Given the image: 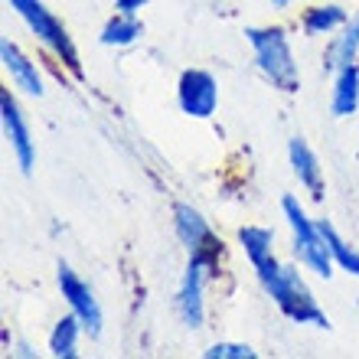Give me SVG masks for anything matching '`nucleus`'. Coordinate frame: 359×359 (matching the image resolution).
Here are the masks:
<instances>
[{
	"label": "nucleus",
	"mask_w": 359,
	"mask_h": 359,
	"mask_svg": "<svg viewBox=\"0 0 359 359\" xmlns=\"http://www.w3.org/2000/svg\"><path fill=\"white\" fill-rule=\"evenodd\" d=\"M320 232H323V238H327V245H330L333 265L343 268V271H350L353 278H359V252L356 248H353L350 242H343V236L327 222V219H320Z\"/></svg>",
	"instance_id": "a211bd4d"
},
{
	"label": "nucleus",
	"mask_w": 359,
	"mask_h": 359,
	"mask_svg": "<svg viewBox=\"0 0 359 359\" xmlns=\"http://www.w3.org/2000/svg\"><path fill=\"white\" fill-rule=\"evenodd\" d=\"M7 4H10V10H17V17L27 23L29 33H33L43 46H46L53 56L62 59L72 76L82 79V62H79L76 43H72V36L66 33V27L56 20V13H53L43 0H7Z\"/></svg>",
	"instance_id": "20e7f679"
},
{
	"label": "nucleus",
	"mask_w": 359,
	"mask_h": 359,
	"mask_svg": "<svg viewBox=\"0 0 359 359\" xmlns=\"http://www.w3.org/2000/svg\"><path fill=\"white\" fill-rule=\"evenodd\" d=\"M287 161H291L294 177L301 180V187L307 189L313 199H323V193H327L323 167H320V161H317V154H313L311 144L304 141V137H291V141H287Z\"/></svg>",
	"instance_id": "9b49d317"
},
{
	"label": "nucleus",
	"mask_w": 359,
	"mask_h": 359,
	"mask_svg": "<svg viewBox=\"0 0 359 359\" xmlns=\"http://www.w3.org/2000/svg\"><path fill=\"white\" fill-rule=\"evenodd\" d=\"M238 242H242V248H245L248 262H252V268L262 265L265 258L274 255V232L265 226H245L238 229Z\"/></svg>",
	"instance_id": "f3484780"
},
{
	"label": "nucleus",
	"mask_w": 359,
	"mask_h": 359,
	"mask_svg": "<svg viewBox=\"0 0 359 359\" xmlns=\"http://www.w3.org/2000/svg\"><path fill=\"white\" fill-rule=\"evenodd\" d=\"M173 226H177L180 242L189 248V255H212L222 258V238L212 232L203 212L193 209L189 203H177L173 206Z\"/></svg>",
	"instance_id": "1a4fd4ad"
},
{
	"label": "nucleus",
	"mask_w": 359,
	"mask_h": 359,
	"mask_svg": "<svg viewBox=\"0 0 359 359\" xmlns=\"http://www.w3.org/2000/svg\"><path fill=\"white\" fill-rule=\"evenodd\" d=\"M206 359H258V353L248 343H212L209 350H203Z\"/></svg>",
	"instance_id": "6ab92c4d"
},
{
	"label": "nucleus",
	"mask_w": 359,
	"mask_h": 359,
	"mask_svg": "<svg viewBox=\"0 0 359 359\" xmlns=\"http://www.w3.org/2000/svg\"><path fill=\"white\" fill-rule=\"evenodd\" d=\"M177 102H180V111L189 114V118H199V121L212 118L216 108H219V82H216V76L206 72V69H187V72L180 76Z\"/></svg>",
	"instance_id": "6e6552de"
},
{
	"label": "nucleus",
	"mask_w": 359,
	"mask_h": 359,
	"mask_svg": "<svg viewBox=\"0 0 359 359\" xmlns=\"http://www.w3.org/2000/svg\"><path fill=\"white\" fill-rule=\"evenodd\" d=\"M219 268V258L212 255H189L187 274L180 281L177 291V311L183 317L187 327H203V317H206V304H203V291H206V281L212 278V271Z\"/></svg>",
	"instance_id": "39448f33"
},
{
	"label": "nucleus",
	"mask_w": 359,
	"mask_h": 359,
	"mask_svg": "<svg viewBox=\"0 0 359 359\" xmlns=\"http://www.w3.org/2000/svg\"><path fill=\"white\" fill-rule=\"evenodd\" d=\"M245 39H248V46H252V53H255V62L262 69V76L278 92L294 95L301 88V72H297V62H294L287 33L281 27H248Z\"/></svg>",
	"instance_id": "f03ea898"
},
{
	"label": "nucleus",
	"mask_w": 359,
	"mask_h": 359,
	"mask_svg": "<svg viewBox=\"0 0 359 359\" xmlns=\"http://www.w3.org/2000/svg\"><path fill=\"white\" fill-rule=\"evenodd\" d=\"M56 284H59V294L66 297L69 311L82 320V327H86L88 337H92V340H95V337H102V307H98V301H95L92 287H88V284L82 281L76 271H72V265H69V262H59Z\"/></svg>",
	"instance_id": "0eeeda50"
},
{
	"label": "nucleus",
	"mask_w": 359,
	"mask_h": 359,
	"mask_svg": "<svg viewBox=\"0 0 359 359\" xmlns=\"http://www.w3.org/2000/svg\"><path fill=\"white\" fill-rule=\"evenodd\" d=\"M330 111H333V118H350V114L359 111V66L356 62L337 69Z\"/></svg>",
	"instance_id": "f8f14e48"
},
{
	"label": "nucleus",
	"mask_w": 359,
	"mask_h": 359,
	"mask_svg": "<svg viewBox=\"0 0 359 359\" xmlns=\"http://www.w3.org/2000/svg\"><path fill=\"white\" fill-rule=\"evenodd\" d=\"M346 20H350V13H346L343 7H337V4L311 7L307 13H304V33H307V36H327V33H333V29L346 27Z\"/></svg>",
	"instance_id": "2eb2a0df"
},
{
	"label": "nucleus",
	"mask_w": 359,
	"mask_h": 359,
	"mask_svg": "<svg viewBox=\"0 0 359 359\" xmlns=\"http://www.w3.org/2000/svg\"><path fill=\"white\" fill-rule=\"evenodd\" d=\"M0 62H4V69L10 72V82H13L20 92L36 95V98L46 92V88H43V79H39L36 62H29V56L10 36L0 39Z\"/></svg>",
	"instance_id": "9d476101"
},
{
	"label": "nucleus",
	"mask_w": 359,
	"mask_h": 359,
	"mask_svg": "<svg viewBox=\"0 0 359 359\" xmlns=\"http://www.w3.org/2000/svg\"><path fill=\"white\" fill-rule=\"evenodd\" d=\"M281 209H284L287 226H291L294 255H297V262H301L304 268H311L313 274H320V278H330L333 274V255H330L327 238H323V232H320V222L304 212V206H301V199L297 196H284Z\"/></svg>",
	"instance_id": "7ed1b4c3"
},
{
	"label": "nucleus",
	"mask_w": 359,
	"mask_h": 359,
	"mask_svg": "<svg viewBox=\"0 0 359 359\" xmlns=\"http://www.w3.org/2000/svg\"><path fill=\"white\" fill-rule=\"evenodd\" d=\"M271 7H278V10H284V7H291V0H271Z\"/></svg>",
	"instance_id": "412c9836"
},
{
	"label": "nucleus",
	"mask_w": 359,
	"mask_h": 359,
	"mask_svg": "<svg viewBox=\"0 0 359 359\" xmlns=\"http://www.w3.org/2000/svg\"><path fill=\"white\" fill-rule=\"evenodd\" d=\"M0 121H4V134H7L10 151L17 157L20 170L29 177L33 167H36V141H33L27 114H23V108L17 104V98H13L10 88H0Z\"/></svg>",
	"instance_id": "423d86ee"
},
{
	"label": "nucleus",
	"mask_w": 359,
	"mask_h": 359,
	"mask_svg": "<svg viewBox=\"0 0 359 359\" xmlns=\"http://www.w3.org/2000/svg\"><path fill=\"white\" fill-rule=\"evenodd\" d=\"M255 274H258V284L265 287V294L271 297L281 313L287 320L294 323H311V327H330V317L323 313V307L313 301L311 287L304 284L301 271L297 268H287L281 265L278 258H265L262 265H255Z\"/></svg>",
	"instance_id": "f257e3e1"
},
{
	"label": "nucleus",
	"mask_w": 359,
	"mask_h": 359,
	"mask_svg": "<svg viewBox=\"0 0 359 359\" xmlns=\"http://www.w3.org/2000/svg\"><path fill=\"white\" fill-rule=\"evenodd\" d=\"M151 0H114V10L118 13H137L141 7H147Z\"/></svg>",
	"instance_id": "aec40b11"
},
{
	"label": "nucleus",
	"mask_w": 359,
	"mask_h": 359,
	"mask_svg": "<svg viewBox=\"0 0 359 359\" xmlns=\"http://www.w3.org/2000/svg\"><path fill=\"white\" fill-rule=\"evenodd\" d=\"M356 53H359V13L353 20H346L343 33L333 39L330 53H327V69L337 72V69L350 66V62H356Z\"/></svg>",
	"instance_id": "dca6fc26"
},
{
	"label": "nucleus",
	"mask_w": 359,
	"mask_h": 359,
	"mask_svg": "<svg viewBox=\"0 0 359 359\" xmlns=\"http://www.w3.org/2000/svg\"><path fill=\"white\" fill-rule=\"evenodd\" d=\"M144 36V23L137 20V13H114L108 23L102 27V46H131Z\"/></svg>",
	"instance_id": "ddd939ff"
},
{
	"label": "nucleus",
	"mask_w": 359,
	"mask_h": 359,
	"mask_svg": "<svg viewBox=\"0 0 359 359\" xmlns=\"http://www.w3.org/2000/svg\"><path fill=\"white\" fill-rule=\"evenodd\" d=\"M82 330H86V327H82V320H79L76 313L62 317V320L53 327V333H49V353L56 359H76L79 356V333Z\"/></svg>",
	"instance_id": "4468645a"
}]
</instances>
